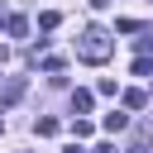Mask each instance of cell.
I'll return each mask as SVG.
<instances>
[{
    "label": "cell",
    "mask_w": 153,
    "mask_h": 153,
    "mask_svg": "<svg viewBox=\"0 0 153 153\" xmlns=\"http://www.w3.org/2000/svg\"><path fill=\"white\" fill-rule=\"evenodd\" d=\"M96 153H120V148L115 143H96Z\"/></svg>",
    "instance_id": "12"
},
{
    "label": "cell",
    "mask_w": 153,
    "mask_h": 153,
    "mask_svg": "<svg viewBox=\"0 0 153 153\" xmlns=\"http://www.w3.org/2000/svg\"><path fill=\"white\" fill-rule=\"evenodd\" d=\"M139 53H148V57H153V33H148V38H139Z\"/></svg>",
    "instance_id": "11"
},
{
    "label": "cell",
    "mask_w": 153,
    "mask_h": 153,
    "mask_svg": "<svg viewBox=\"0 0 153 153\" xmlns=\"http://www.w3.org/2000/svg\"><path fill=\"white\" fill-rule=\"evenodd\" d=\"M67 153H81V148H76V143H72V148H67Z\"/></svg>",
    "instance_id": "13"
},
{
    "label": "cell",
    "mask_w": 153,
    "mask_h": 153,
    "mask_svg": "<svg viewBox=\"0 0 153 153\" xmlns=\"http://www.w3.org/2000/svg\"><path fill=\"white\" fill-rule=\"evenodd\" d=\"M124 105H129V110H143L148 96H143V91H124Z\"/></svg>",
    "instance_id": "8"
},
{
    "label": "cell",
    "mask_w": 153,
    "mask_h": 153,
    "mask_svg": "<svg viewBox=\"0 0 153 153\" xmlns=\"http://www.w3.org/2000/svg\"><path fill=\"white\" fill-rule=\"evenodd\" d=\"M100 124H105V134H120V129H129V115L124 110H110V115H100Z\"/></svg>",
    "instance_id": "2"
},
{
    "label": "cell",
    "mask_w": 153,
    "mask_h": 153,
    "mask_svg": "<svg viewBox=\"0 0 153 153\" xmlns=\"http://www.w3.org/2000/svg\"><path fill=\"white\" fill-rule=\"evenodd\" d=\"M91 105H96L91 91H72V110H76V115H91Z\"/></svg>",
    "instance_id": "4"
},
{
    "label": "cell",
    "mask_w": 153,
    "mask_h": 153,
    "mask_svg": "<svg viewBox=\"0 0 153 153\" xmlns=\"http://www.w3.org/2000/svg\"><path fill=\"white\" fill-rule=\"evenodd\" d=\"M19 96H24V81L14 76V81H5V91H0V105H14Z\"/></svg>",
    "instance_id": "3"
},
{
    "label": "cell",
    "mask_w": 153,
    "mask_h": 153,
    "mask_svg": "<svg viewBox=\"0 0 153 153\" xmlns=\"http://www.w3.org/2000/svg\"><path fill=\"white\" fill-rule=\"evenodd\" d=\"M0 129H5V120H0Z\"/></svg>",
    "instance_id": "14"
},
{
    "label": "cell",
    "mask_w": 153,
    "mask_h": 153,
    "mask_svg": "<svg viewBox=\"0 0 153 153\" xmlns=\"http://www.w3.org/2000/svg\"><path fill=\"white\" fill-rule=\"evenodd\" d=\"M110 53H115V38H110L100 24L81 29V38H76V57H81V62H105Z\"/></svg>",
    "instance_id": "1"
},
{
    "label": "cell",
    "mask_w": 153,
    "mask_h": 153,
    "mask_svg": "<svg viewBox=\"0 0 153 153\" xmlns=\"http://www.w3.org/2000/svg\"><path fill=\"white\" fill-rule=\"evenodd\" d=\"M5 29H10L14 38H24V33H29V19H24V14H14V19H5Z\"/></svg>",
    "instance_id": "6"
},
{
    "label": "cell",
    "mask_w": 153,
    "mask_h": 153,
    "mask_svg": "<svg viewBox=\"0 0 153 153\" xmlns=\"http://www.w3.org/2000/svg\"><path fill=\"white\" fill-rule=\"evenodd\" d=\"M57 19H62V14H57V10H43V14H38V29H43V33H48V29H57Z\"/></svg>",
    "instance_id": "7"
},
{
    "label": "cell",
    "mask_w": 153,
    "mask_h": 153,
    "mask_svg": "<svg viewBox=\"0 0 153 153\" xmlns=\"http://www.w3.org/2000/svg\"><path fill=\"white\" fill-rule=\"evenodd\" d=\"M72 134H76V139H91L96 129H91V120H72Z\"/></svg>",
    "instance_id": "9"
},
{
    "label": "cell",
    "mask_w": 153,
    "mask_h": 153,
    "mask_svg": "<svg viewBox=\"0 0 153 153\" xmlns=\"http://www.w3.org/2000/svg\"><path fill=\"white\" fill-rule=\"evenodd\" d=\"M33 134H38V139H53V134H57V120H53V115H43V120L33 124Z\"/></svg>",
    "instance_id": "5"
},
{
    "label": "cell",
    "mask_w": 153,
    "mask_h": 153,
    "mask_svg": "<svg viewBox=\"0 0 153 153\" xmlns=\"http://www.w3.org/2000/svg\"><path fill=\"white\" fill-rule=\"evenodd\" d=\"M129 153H148V134H143V129H139V139L129 143Z\"/></svg>",
    "instance_id": "10"
}]
</instances>
